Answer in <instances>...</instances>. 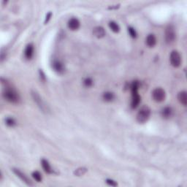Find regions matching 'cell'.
Listing matches in <instances>:
<instances>
[{"mask_svg": "<svg viewBox=\"0 0 187 187\" xmlns=\"http://www.w3.org/2000/svg\"><path fill=\"white\" fill-rule=\"evenodd\" d=\"M93 34L94 36L97 38H102L105 37V31L103 27L102 26H97L94 29Z\"/></svg>", "mask_w": 187, "mask_h": 187, "instance_id": "7c38bea8", "label": "cell"}, {"mask_svg": "<svg viewBox=\"0 0 187 187\" xmlns=\"http://www.w3.org/2000/svg\"><path fill=\"white\" fill-rule=\"evenodd\" d=\"M34 45L32 44H29L26 47V49L24 50V56L27 59H31L34 55Z\"/></svg>", "mask_w": 187, "mask_h": 187, "instance_id": "8fae6325", "label": "cell"}, {"mask_svg": "<svg viewBox=\"0 0 187 187\" xmlns=\"http://www.w3.org/2000/svg\"><path fill=\"white\" fill-rule=\"evenodd\" d=\"M31 95L32 97L34 102L37 104V105L38 106L39 108L42 110V112L43 113H48L50 111L49 107L48 106L45 104V102L43 101V99H42V97L39 95V94L35 91H32L31 92Z\"/></svg>", "mask_w": 187, "mask_h": 187, "instance_id": "3957f363", "label": "cell"}, {"mask_svg": "<svg viewBox=\"0 0 187 187\" xmlns=\"http://www.w3.org/2000/svg\"><path fill=\"white\" fill-rule=\"evenodd\" d=\"M102 98H103V99L105 102H111V101L113 100L114 98H115V95H114V94L112 93V92H107L103 94Z\"/></svg>", "mask_w": 187, "mask_h": 187, "instance_id": "e0dca14e", "label": "cell"}, {"mask_svg": "<svg viewBox=\"0 0 187 187\" xmlns=\"http://www.w3.org/2000/svg\"><path fill=\"white\" fill-rule=\"evenodd\" d=\"M87 171H88L87 168L79 167V168H77V169L75 170L74 171L73 173L75 176H83V175L85 174V173H86Z\"/></svg>", "mask_w": 187, "mask_h": 187, "instance_id": "d6986e66", "label": "cell"}, {"mask_svg": "<svg viewBox=\"0 0 187 187\" xmlns=\"http://www.w3.org/2000/svg\"><path fill=\"white\" fill-rule=\"evenodd\" d=\"M40 77H42V80H45V76L44 73H43V72L41 70H40Z\"/></svg>", "mask_w": 187, "mask_h": 187, "instance_id": "484cf974", "label": "cell"}, {"mask_svg": "<svg viewBox=\"0 0 187 187\" xmlns=\"http://www.w3.org/2000/svg\"><path fill=\"white\" fill-rule=\"evenodd\" d=\"M172 115H173V110L170 107H164L161 111V116L164 119H169L171 117Z\"/></svg>", "mask_w": 187, "mask_h": 187, "instance_id": "2e32d148", "label": "cell"}, {"mask_svg": "<svg viewBox=\"0 0 187 187\" xmlns=\"http://www.w3.org/2000/svg\"><path fill=\"white\" fill-rule=\"evenodd\" d=\"M109 27H110V29L115 33H118L120 31V27H119V24H118L117 23H116L115 21H110V22L109 23Z\"/></svg>", "mask_w": 187, "mask_h": 187, "instance_id": "ac0fdd59", "label": "cell"}, {"mask_svg": "<svg viewBox=\"0 0 187 187\" xmlns=\"http://www.w3.org/2000/svg\"><path fill=\"white\" fill-rule=\"evenodd\" d=\"M146 44L150 48H152L156 44V38L154 35H149L146 38Z\"/></svg>", "mask_w": 187, "mask_h": 187, "instance_id": "9a60e30c", "label": "cell"}, {"mask_svg": "<svg viewBox=\"0 0 187 187\" xmlns=\"http://www.w3.org/2000/svg\"><path fill=\"white\" fill-rule=\"evenodd\" d=\"M5 124L8 126V127H14L15 125H16V121H15L14 119L9 117V118H7V119H5Z\"/></svg>", "mask_w": 187, "mask_h": 187, "instance_id": "44dd1931", "label": "cell"}, {"mask_svg": "<svg viewBox=\"0 0 187 187\" xmlns=\"http://www.w3.org/2000/svg\"><path fill=\"white\" fill-rule=\"evenodd\" d=\"M178 99L180 103L183 106H186L187 105V96L186 92L185 91L179 92L178 94Z\"/></svg>", "mask_w": 187, "mask_h": 187, "instance_id": "5bb4252c", "label": "cell"}, {"mask_svg": "<svg viewBox=\"0 0 187 187\" xmlns=\"http://www.w3.org/2000/svg\"><path fill=\"white\" fill-rule=\"evenodd\" d=\"M52 67L57 73L62 74L65 72V67H64L63 64L58 60L53 61V63H52Z\"/></svg>", "mask_w": 187, "mask_h": 187, "instance_id": "9c48e42d", "label": "cell"}, {"mask_svg": "<svg viewBox=\"0 0 187 187\" xmlns=\"http://www.w3.org/2000/svg\"><path fill=\"white\" fill-rule=\"evenodd\" d=\"M83 84L86 87H91L93 85V80L90 77H86L85 80H83Z\"/></svg>", "mask_w": 187, "mask_h": 187, "instance_id": "7402d4cb", "label": "cell"}, {"mask_svg": "<svg viewBox=\"0 0 187 187\" xmlns=\"http://www.w3.org/2000/svg\"><path fill=\"white\" fill-rule=\"evenodd\" d=\"M51 16H52V13H48V14H47V16H46V18H45V24H46L48 22V21H49V20L50 19V18H51Z\"/></svg>", "mask_w": 187, "mask_h": 187, "instance_id": "d4e9b609", "label": "cell"}, {"mask_svg": "<svg viewBox=\"0 0 187 187\" xmlns=\"http://www.w3.org/2000/svg\"><path fill=\"white\" fill-rule=\"evenodd\" d=\"M140 86V83L135 80L131 85V91H132V103L131 106L132 108H136L139 105L141 101V98L138 94V89Z\"/></svg>", "mask_w": 187, "mask_h": 187, "instance_id": "7a4b0ae2", "label": "cell"}, {"mask_svg": "<svg viewBox=\"0 0 187 187\" xmlns=\"http://www.w3.org/2000/svg\"><path fill=\"white\" fill-rule=\"evenodd\" d=\"M32 176L34 179H35L36 181H38V182H41L42 181V175H41V173H40V172H38V171L33 172L32 174Z\"/></svg>", "mask_w": 187, "mask_h": 187, "instance_id": "ffe728a7", "label": "cell"}, {"mask_svg": "<svg viewBox=\"0 0 187 187\" xmlns=\"http://www.w3.org/2000/svg\"><path fill=\"white\" fill-rule=\"evenodd\" d=\"M128 32H129V35L132 37V38H137V32H136L135 29L133 27H129L128 28Z\"/></svg>", "mask_w": 187, "mask_h": 187, "instance_id": "603a6c76", "label": "cell"}, {"mask_svg": "<svg viewBox=\"0 0 187 187\" xmlns=\"http://www.w3.org/2000/svg\"><path fill=\"white\" fill-rule=\"evenodd\" d=\"M151 116V110L148 106H143L140 109L137 114V121L140 124L146 122Z\"/></svg>", "mask_w": 187, "mask_h": 187, "instance_id": "277c9868", "label": "cell"}, {"mask_svg": "<svg viewBox=\"0 0 187 187\" xmlns=\"http://www.w3.org/2000/svg\"><path fill=\"white\" fill-rule=\"evenodd\" d=\"M170 64L173 67H179L181 63V57L180 53L177 50L172 51L170 53Z\"/></svg>", "mask_w": 187, "mask_h": 187, "instance_id": "8992f818", "label": "cell"}, {"mask_svg": "<svg viewBox=\"0 0 187 187\" xmlns=\"http://www.w3.org/2000/svg\"><path fill=\"white\" fill-rule=\"evenodd\" d=\"M2 96L4 99L11 103H18L20 100V96L16 89L11 87H7L2 92Z\"/></svg>", "mask_w": 187, "mask_h": 187, "instance_id": "6da1fadb", "label": "cell"}, {"mask_svg": "<svg viewBox=\"0 0 187 187\" xmlns=\"http://www.w3.org/2000/svg\"><path fill=\"white\" fill-rule=\"evenodd\" d=\"M41 164H42V167H43V170H44V171L45 172V173H48V174H51V173H53V170H52V168H51V167H50L49 162H48V161H47L46 159H42L41 160Z\"/></svg>", "mask_w": 187, "mask_h": 187, "instance_id": "4fadbf2b", "label": "cell"}, {"mask_svg": "<svg viewBox=\"0 0 187 187\" xmlns=\"http://www.w3.org/2000/svg\"><path fill=\"white\" fill-rule=\"evenodd\" d=\"M80 21L76 18H72L68 21V27L72 31L78 29L79 27H80Z\"/></svg>", "mask_w": 187, "mask_h": 187, "instance_id": "30bf717a", "label": "cell"}, {"mask_svg": "<svg viewBox=\"0 0 187 187\" xmlns=\"http://www.w3.org/2000/svg\"><path fill=\"white\" fill-rule=\"evenodd\" d=\"M176 31L173 25H169L165 29V40L167 43H172L176 39Z\"/></svg>", "mask_w": 187, "mask_h": 187, "instance_id": "5b68a950", "label": "cell"}, {"mask_svg": "<svg viewBox=\"0 0 187 187\" xmlns=\"http://www.w3.org/2000/svg\"><path fill=\"white\" fill-rule=\"evenodd\" d=\"M152 97L154 101L161 102L165 99V92L161 88H156L152 92Z\"/></svg>", "mask_w": 187, "mask_h": 187, "instance_id": "52a82bcc", "label": "cell"}, {"mask_svg": "<svg viewBox=\"0 0 187 187\" xmlns=\"http://www.w3.org/2000/svg\"><path fill=\"white\" fill-rule=\"evenodd\" d=\"M106 183H107V185H109V186H116L118 185L117 183L112 179H107L106 180Z\"/></svg>", "mask_w": 187, "mask_h": 187, "instance_id": "cb8c5ba5", "label": "cell"}, {"mask_svg": "<svg viewBox=\"0 0 187 187\" xmlns=\"http://www.w3.org/2000/svg\"><path fill=\"white\" fill-rule=\"evenodd\" d=\"M13 172L14 173V174L16 175L17 177H18V178H19L20 179H21V181L23 182V183H26L27 186H34L33 183L32 182L31 180H30L29 178L28 177L26 176V174H25V173H23V172H21V170H20L16 169V168H13Z\"/></svg>", "mask_w": 187, "mask_h": 187, "instance_id": "ba28073f", "label": "cell"}]
</instances>
